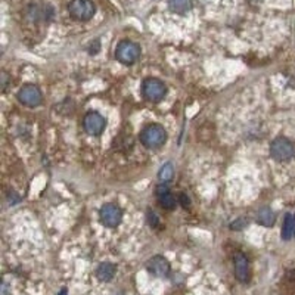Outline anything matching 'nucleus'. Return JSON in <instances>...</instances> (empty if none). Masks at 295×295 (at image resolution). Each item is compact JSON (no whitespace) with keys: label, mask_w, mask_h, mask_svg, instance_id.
<instances>
[{"label":"nucleus","mask_w":295,"mask_h":295,"mask_svg":"<svg viewBox=\"0 0 295 295\" xmlns=\"http://www.w3.org/2000/svg\"><path fill=\"white\" fill-rule=\"evenodd\" d=\"M167 141V131L161 124H149L142 130L141 142L149 149L161 148Z\"/></svg>","instance_id":"obj_1"},{"label":"nucleus","mask_w":295,"mask_h":295,"mask_svg":"<svg viewBox=\"0 0 295 295\" xmlns=\"http://www.w3.org/2000/svg\"><path fill=\"white\" fill-rule=\"evenodd\" d=\"M270 155L276 161H289L295 156V143L288 138L279 136L270 143Z\"/></svg>","instance_id":"obj_2"},{"label":"nucleus","mask_w":295,"mask_h":295,"mask_svg":"<svg viewBox=\"0 0 295 295\" xmlns=\"http://www.w3.org/2000/svg\"><path fill=\"white\" fill-rule=\"evenodd\" d=\"M141 56V46L131 40H123L116 49V58L124 65L134 64Z\"/></svg>","instance_id":"obj_3"},{"label":"nucleus","mask_w":295,"mask_h":295,"mask_svg":"<svg viewBox=\"0 0 295 295\" xmlns=\"http://www.w3.org/2000/svg\"><path fill=\"white\" fill-rule=\"evenodd\" d=\"M142 93L151 102H160L167 95V86L158 78H145L142 83Z\"/></svg>","instance_id":"obj_4"},{"label":"nucleus","mask_w":295,"mask_h":295,"mask_svg":"<svg viewBox=\"0 0 295 295\" xmlns=\"http://www.w3.org/2000/svg\"><path fill=\"white\" fill-rule=\"evenodd\" d=\"M68 12L74 19L84 22L93 18L96 6L92 0H71V3L68 5Z\"/></svg>","instance_id":"obj_5"},{"label":"nucleus","mask_w":295,"mask_h":295,"mask_svg":"<svg viewBox=\"0 0 295 295\" xmlns=\"http://www.w3.org/2000/svg\"><path fill=\"white\" fill-rule=\"evenodd\" d=\"M18 101L30 106V108H34V106H39L41 101H43V95H41V90L34 86V84H26L22 86L21 89L18 90V95H16Z\"/></svg>","instance_id":"obj_6"},{"label":"nucleus","mask_w":295,"mask_h":295,"mask_svg":"<svg viewBox=\"0 0 295 295\" xmlns=\"http://www.w3.org/2000/svg\"><path fill=\"white\" fill-rule=\"evenodd\" d=\"M99 216H101V221L105 228L114 229L123 220V210L116 204H105L101 208Z\"/></svg>","instance_id":"obj_7"},{"label":"nucleus","mask_w":295,"mask_h":295,"mask_svg":"<svg viewBox=\"0 0 295 295\" xmlns=\"http://www.w3.org/2000/svg\"><path fill=\"white\" fill-rule=\"evenodd\" d=\"M83 123H84V130L89 133L90 136H99L106 126V120L99 112H95V111L87 112Z\"/></svg>","instance_id":"obj_8"},{"label":"nucleus","mask_w":295,"mask_h":295,"mask_svg":"<svg viewBox=\"0 0 295 295\" xmlns=\"http://www.w3.org/2000/svg\"><path fill=\"white\" fill-rule=\"evenodd\" d=\"M146 269L149 273H152L156 278H166L170 275V263L166 257L155 256L146 263Z\"/></svg>","instance_id":"obj_9"},{"label":"nucleus","mask_w":295,"mask_h":295,"mask_svg":"<svg viewBox=\"0 0 295 295\" xmlns=\"http://www.w3.org/2000/svg\"><path fill=\"white\" fill-rule=\"evenodd\" d=\"M235 261V276L239 282H249L251 278V270H249V261L242 253H236L233 257Z\"/></svg>","instance_id":"obj_10"},{"label":"nucleus","mask_w":295,"mask_h":295,"mask_svg":"<svg viewBox=\"0 0 295 295\" xmlns=\"http://www.w3.org/2000/svg\"><path fill=\"white\" fill-rule=\"evenodd\" d=\"M156 198L161 207L167 208V210H173L176 207V198L171 195L170 189L166 185H160L156 186Z\"/></svg>","instance_id":"obj_11"},{"label":"nucleus","mask_w":295,"mask_h":295,"mask_svg":"<svg viewBox=\"0 0 295 295\" xmlns=\"http://www.w3.org/2000/svg\"><path fill=\"white\" fill-rule=\"evenodd\" d=\"M117 267L109 263V261H105V263H101L96 269V278L102 282H109L114 276H116Z\"/></svg>","instance_id":"obj_12"},{"label":"nucleus","mask_w":295,"mask_h":295,"mask_svg":"<svg viewBox=\"0 0 295 295\" xmlns=\"http://www.w3.org/2000/svg\"><path fill=\"white\" fill-rule=\"evenodd\" d=\"M281 236H282L283 241H291V239H294L295 238V216L294 214L288 213V214L285 216Z\"/></svg>","instance_id":"obj_13"},{"label":"nucleus","mask_w":295,"mask_h":295,"mask_svg":"<svg viewBox=\"0 0 295 295\" xmlns=\"http://www.w3.org/2000/svg\"><path fill=\"white\" fill-rule=\"evenodd\" d=\"M276 221V216L271 211V208L269 207H263L261 210H258L257 213V223L264 226V228H271Z\"/></svg>","instance_id":"obj_14"},{"label":"nucleus","mask_w":295,"mask_h":295,"mask_svg":"<svg viewBox=\"0 0 295 295\" xmlns=\"http://www.w3.org/2000/svg\"><path fill=\"white\" fill-rule=\"evenodd\" d=\"M168 8L173 13L183 15L192 9V0H168Z\"/></svg>","instance_id":"obj_15"},{"label":"nucleus","mask_w":295,"mask_h":295,"mask_svg":"<svg viewBox=\"0 0 295 295\" xmlns=\"http://www.w3.org/2000/svg\"><path fill=\"white\" fill-rule=\"evenodd\" d=\"M173 176H174V167H173L171 163H166L158 171V179L161 180L163 183L170 181V180L173 179Z\"/></svg>","instance_id":"obj_16"},{"label":"nucleus","mask_w":295,"mask_h":295,"mask_svg":"<svg viewBox=\"0 0 295 295\" xmlns=\"http://www.w3.org/2000/svg\"><path fill=\"white\" fill-rule=\"evenodd\" d=\"M148 216H149V220H151V224L154 226V224H158V217H156V214L152 213V211H149L148 213Z\"/></svg>","instance_id":"obj_17"},{"label":"nucleus","mask_w":295,"mask_h":295,"mask_svg":"<svg viewBox=\"0 0 295 295\" xmlns=\"http://www.w3.org/2000/svg\"><path fill=\"white\" fill-rule=\"evenodd\" d=\"M180 199H181V202H183V207H185V208H188L189 204H191V201L186 198V195H185V193H181V195H180Z\"/></svg>","instance_id":"obj_18"},{"label":"nucleus","mask_w":295,"mask_h":295,"mask_svg":"<svg viewBox=\"0 0 295 295\" xmlns=\"http://www.w3.org/2000/svg\"><path fill=\"white\" fill-rule=\"evenodd\" d=\"M2 87L3 90L6 87V73H2Z\"/></svg>","instance_id":"obj_19"},{"label":"nucleus","mask_w":295,"mask_h":295,"mask_svg":"<svg viewBox=\"0 0 295 295\" xmlns=\"http://www.w3.org/2000/svg\"><path fill=\"white\" fill-rule=\"evenodd\" d=\"M58 295H68V291H66L65 288H62V289L59 291V294H58Z\"/></svg>","instance_id":"obj_20"}]
</instances>
